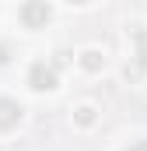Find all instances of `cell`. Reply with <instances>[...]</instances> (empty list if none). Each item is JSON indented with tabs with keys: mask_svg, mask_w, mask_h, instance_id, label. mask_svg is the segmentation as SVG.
Wrapping results in <instances>:
<instances>
[{
	"mask_svg": "<svg viewBox=\"0 0 147 151\" xmlns=\"http://www.w3.org/2000/svg\"><path fill=\"white\" fill-rule=\"evenodd\" d=\"M49 18H53V11H49L46 0H25V7H21V21H25L28 28H46Z\"/></svg>",
	"mask_w": 147,
	"mask_h": 151,
	"instance_id": "cell-1",
	"label": "cell"
},
{
	"mask_svg": "<svg viewBox=\"0 0 147 151\" xmlns=\"http://www.w3.org/2000/svg\"><path fill=\"white\" fill-rule=\"evenodd\" d=\"M84 67L88 70H98L102 67V53H84Z\"/></svg>",
	"mask_w": 147,
	"mask_h": 151,
	"instance_id": "cell-5",
	"label": "cell"
},
{
	"mask_svg": "<svg viewBox=\"0 0 147 151\" xmlns=\"http://www.w3.org/2000/svg\"><path fill=\"white\" fill-rule=\"evenodd\" d=\"M70 4H88V0H70Z\"/></svg>",
	"mask_w": 147,
	"mask_h": 151,
	"instance_id": "cell-7",
	"label": "cell"
},
{
	"mask_svg": "<svg viewBox=\"0 0 147 151\" xmlns=\"http://www.w3.org/2000/svg\"><path fill=\"white\" fill-rule=\"evenodd\" d=\"M130 151H147V144H133V148H130Z\"/></svg>",
	"mask_w": 147,
	"mask_h": 151,
	"instance_id": "cell-6",
	"label": "cell"
},
{
	"mask_svg": "<svg viewBox=\"0 0 147 151\" xmlns=\"http://www.w3.org/2000/svg\"><path fill=\"white\" fill-rule=\"evenodd\" d=\"M28 84H32L35 91H49V88H56V67H53V63H32V70H28Z\"/></svg>",
	"mask_w": 147,
	"mask_h": 151,
	"instance_id": "cell-2",
	"label": "cell"
},
{
	"mask_svg": "<svg viewBox=\"0 0 147 151\" xmlns=\"http://www.w3.org/2000/svg\"><path fill=\"white\" fill-rule=\"evenodd\" d=\"M18 119H21V106L11 102V99H0V130L18 127Z\"/></svg>",
	"mask_w": 147,
	"mask_h": 151,
	"instance_id": "cell-3",
	"label": "cell"
},
{
	"mask_svg": "<svg viewBox=\"0 0 147 151\" xmlns=\"http://www.w3.org/2000/svg\"><path fill=\"white\" fill-rule=\"evenodd\" d=\"M133 42H137V60L147 67V28H140V32L133 35Z\"/></svg>",
	"mask_w": 147,
	"mask_h": 151,
	"instance_id": "cell-4",
	"label": "cell"
}]
</instances>
